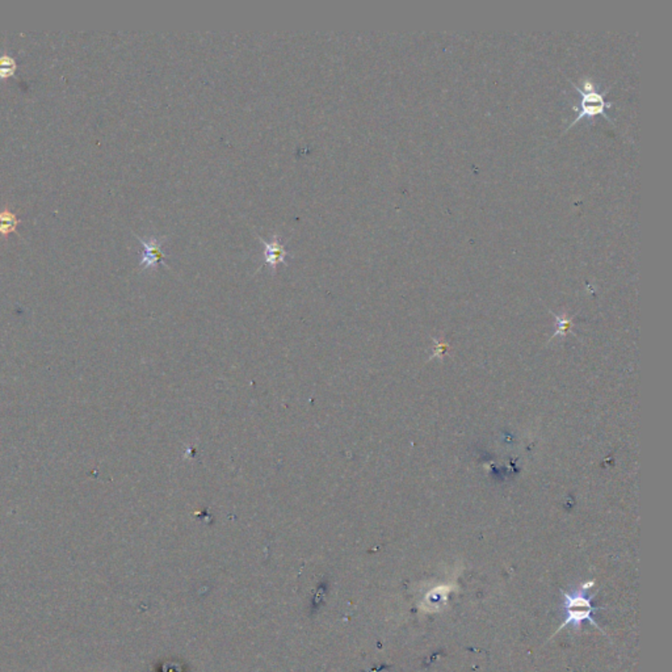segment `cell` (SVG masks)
I'll list each match as a JSON object with an SVG mask.
<instances>
[{"instance_id":"6da1fadb","label":"cell","mask_w":672,"mask_h":672,"mask_svg":"<svg viewBox=\"0 0 672 672\" xmlns=\"http://www.w3.org/2000/svg\"><path fill=\"white\" fill-rule=\"evenodd\" d=\"M595 581L584 583L579 590H575L572 593H565V603H563V611H565V623L559 627V630L566 625H572L574 627H579L583 621H590L593 625L599 627V625L593 620V611L596 609L591 605L593 596H587V591L590 587H593ZM600 629V627H599ZM557 630V632H559Z\"/></svg>"},{"instance_id":"7a4b0ae2","label":"cell","mask_w":672,"mask_h":672,"mask_svg":"<svg viewBox=\"0 0 672 672\" xmlns=\"http://www.w3.org/2000/svg\"><path fill=\"white\" fill-rule=\"evenodd\" d=\"M572 87L581 93V109L578 112V116L575 117V120L570 124L569 127H572L578 121H581L586 117H595V116H599V114H602L607 120L611 121V118L605 114V109L611 108L614 103H607L605 99H604L605 93L608 92V88L604 92H597L595 90V84L590 79H584V81H583L584 90L579 88L575 83H572Z\"/></svg>"},{"instance_id":"3957f363","label":"cell","mask_w":672,"mask_h":672,"mask_svg":"<svg viewBox=\"0 0 672 672\" xmlns=\"http://www.w3.org/2000/svg\"><path fill=\"white\" fill-rule=\"evenodd\" d=\"M137 240L141 242V244L145 247V251L141 256L139 267L141 269H150V268H157L159 263L164 262L166 253L162 251V246L164 243V238H157V237H148V238H141L137 234H134Z\"/></svg>"},{"instance_id":"277c9868","label":"cell","mask_w":672,"mask_h":672,"mask_svg":"<svg viewBox=\"0 0 672 672\" xmlns=\"http://www.w3.org/2000/svg\"><path fill=\"white\" fill-rule=\"evenodd\" d=\"M258 238L264 246V264H268L274 272L280 263H285L289 252L285 250V246L277 234H274L271 240H263L260 235H258Z\"/></svg>"},{"instance_id":"5b68a950","label":"cell","mask_w":672,"mask_h":672,"mask_svg":"<svg viewBox=\"0 0 672 672\" xmlns=\"http://www.w3.org/2000/svg\"><path fill=\"white\" fill-rule=\"evenodd\" d=\"M19 224V218L7 206L0 210V235L3 238H7L11 233H17L16 228Z\"/></svg>"},{"instance_id":"8992f818","label":"cell","mask_w":672,"mask_h":672,"mask_svg":"<svg viewBox=\"0 0 672 672\" xmlns=\"http://www.w3.org/2000/svg\"><path fill=\"white\" fill-rule=\"evenodd\" d=\"M17 69L16 59L10 56L8 53L0 54V79H8L11 77H15V72Z\"/></svg>"},{"instance_id":"52a82bcc","label":"cell","mask_w":672,"mask_h":672,"mask_svg":"<svg viewBox=\"0 0 672 672\" xmlns=\"http://www.w3.org/2000/svg\"><path fill=\"white\" fill-rule=\"evenodd\" d=\"M448 593L449 590L445 588V587H440L437 590H435L432 593H428V596L425 597V604H430L428 608L431 607H435V608H439L442 604H444L446 602V597H448Z\"/></svg>"},{"instance_id":"ba28073f","label":"cell","mask_w":672,"mask_h":672,"mask_svg":"<svg viewBox=\"0 0 672 672\" xmlns=\"http://www.w3.org/2000/svg\"><path fill=\"white\" fill-rule=\"evenodd\" d=\"M325 593H326V590H325V587H323V586L320 584V587H319V590H318V593L315 595V599L313 600V605H314V608H317V607H318L319 599H320V600H323V596H325Z\"/></svg>"}]
</instances>
